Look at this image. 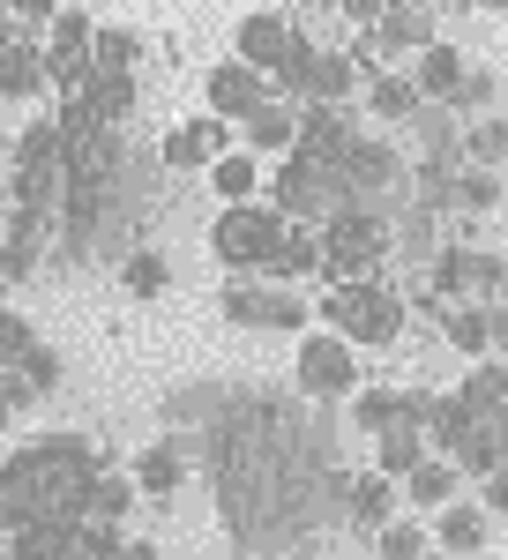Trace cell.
<instances>
[{
	"instance_id": "681fc988",
	"label": "cell",
	"mask_w": 508,
	"mask_h": 560,
	"mask_svg": "<svg viewBox=\"0 0 508 560\" xmlns=\"http://www.w3.org/2000/svg\"><path fill=\"white\" fill-rule=\"evenodd\" d=\"M337 8L359 23V31H374V23H381V0H337Z\"/></svg>"
},
{
	"instance_id": "484cf974",
	"label": "cell",
	"mask_w": 508,
	"mask_h": 560,
	"mask_svg": "<svg viewBox=\"0 0 508 560\" xmlns=\"http://www.w3.org/2000/svg\"><path fill=\"white\" fill-rule=\"evenodd\" d=\"M457 158L494 173V165L508 158V120H501V113H478V120H464V135H457Z\"/></svg>"
},
{
	"instance_id": "11a10c76",
	"label": "cell",
	"mask_w": 508,
	"mask_h": 560,
	"mask_svg": "<svg viewBox=\"0 0 508 560\" xmlns=\"http://www.w3.org/2000/svg\"><path fill=\"white\" fill-rule=\"evenodd\" d=\"M478 8H494V15H508V0H478Z\"/></svg>"
},
{
	"instance_id": "3957f363",
	"label": "cell",
	"mask_w": 508,
	"mask_h": 560,
	"mask_svg": "<svg viewBox=\"0 0 508 560\" xmlns=\"http://www.w3.org/2000/svg\"><path fill=\"white\" fill-rule=\"evenodd\" d=\"M381 261H389V217L344 202V210L322 224V284H337V277H374Z\"/></svg>"
},
{
	"instance_id": "5b68a950",
	"label": "cell",
	"mask_w": 508,
	"mask_h": 560,
	"mask_svg": "<svg viewBox=\"0 0 508 560\" xmlns=\"http://www.w3.org/2000/svg\"><path fill=\"white\" fill-rule=\"evenodd\" d=\"M292 382L307 404H344L351 388H359V351L344 345L337 329H314V337H299L292 351Z\"/></svg>"
},
{
	"instance_id": "603a6c76",
	"label": "cell",
	"mask_w": 508,
	"mask_h": 560,
	"mask_svg": "<svg viewBox=\"0 0 508 560\" xmlns=\"http://www.w3.org/2000/svg\"><path fill=\"white\" fill-rule=\"evenodd\" d=\"M344 516L359 523V530H381V523L396 516V478L359 471V478H351V493H344Z\"/></svg>"
},
{
	"instance_id": "ba28073f",
	"label": "cell",
	"mask_w": 508,
	"mask_h": 560,
	"mask_svg": "<svg viewBox=\"0 0 508 560\" xmlns=\"http://www.w3.org/2000/svg\"><path fill=\"white\" fill-rule=\"evenodd\" d=\"M232 404H240V388H224V382H187V388H172L165 404V433H217L224 419H232Z\"/></svg>"
},
{
	"instance_id": "ee69618b",
	"label": "cell",
	"mask_w": 508,
	"mask_h": 560,
	"mask_svg": "<svg viewBox=\"0 0 508 560\" xmlns=\"http://www.w3.org/2000/svg\"><path fill=\"white\" fill-rule=\"evenodd\" d=\"M478 509H486V516H508V471L478 478Z\"/></svg>"
},
{
	"instance_id": "ab89813d",
	"label": "cell",
	"mask_w": 508,
	"mask_h": 560,
	"mask_svg": "<svg viewBox=\"0 0 508 560\" xmlns=\"http://www.w3.org/2000/svg\"><path fill=\"white\" fill-rule=\"evenodd\" d=\"M60 150H68V142H60V128H53V120H31V128H23V142H15V165H45V158H60Z\"/></svg>"
},
{
	"instance_id": "1f68e13d",
	"label": "cell",
	"mask_w": 508,
	"mask_h": 560,
	"mask_svg": "<svg viewBox=\"0 0 508 560\" xmlns=\"http://www.w3.org/2000/svg\"><path fill=\"white\" fill-rule=\"evenodd\" d=\"M404 419V388H351V427L359 433H381V427H396Z\"/></svg>"
},
{
	"instance_id": "9f6ffc18",
	"label": "cell",
	"mask_w": 508,
	"mask_h": 560,
	"mask_svg": "<svg viewBox=\"0 0 508 560\" xmlns=\"http://www.w3.org/2000/svg\"><path fill=\"white\" fill-rule=\"evenodd\" d=\"M494 306H508V284H501V300H494Z\"/></svg>"
},
{
	"instance_id": "52a82bcc",
	"label": "cell",
	"mask_w": 508,
	"mask_h": 560,
	"mask_svg": "<svg viewBox=\"0 0 508 560\" xmlns=\"http://www.w3.org/2000/svg\"><path fill=\"white\" fill-rule=\"evenodd\" d=\"M434 284H441L457 306H494L501 284H508V261L464 240V247H441V255H434Z\"/></svg>"
},
{
	"instance_id": "5bb4252c",
	"label": "cell",
	"mask_w": 508,
	"mask_h": 560,
	"mask_svg": "<svg viewBox=\"0 0 508 560\" xmlns=\"http://www.w3.org/2000/svg\"><path fill=\"white\" fill-rule=\"evenodd\" d=\"M292 38H299V23H285V15H269V8H262V15H247V23L232 31V60H247V68L269 75V68L292 52Z\"/></svg>"
},
{
	"instance_id": "6f0895ef",
	"label": "cell",
	"mask_w": 508,
	"mask_h": 560,
	"mask_svg": "<svg viewBox=\"0 0 508 560\" xmlns=\"http://www.w3.org/2000/svg\"><path fill=\"white\" fill-rule=\"evenodd\" d=\"M0 300H8V277H0Z\"/></svg>"
},
{
	"instance_id": "f35d334b",
	"label": "cell",
	"mask_w": 508,
	"mask_h": 560,
	"mask_svg": "<svg viewBox=\"0 0 508 560\" xmlns=\"http://www.w3.org/2000/svg\"><path fill=\"white\" fill-rule=\"evenodd\" d=\"M441 337H449V345L464 351V359H486V306H449Z\"/></svg>"
},
{
	"instance_id": "d6986e66",
	"label": "cell",
	"mask_w": 508,
	"mask_h": 560,
	"mask_svg": "<svg viewBox=\"0 0 508 560\" xmlns=\"http://www.w3.org/2000/svg\"><path fill=\"white\" fill-rule=\"evenodd\" d=\"M292 135H299V105L292 97H262V105L247 113V150L254 158H285Z\"/></svg>"
},
{
	"instance_id": "2e32d148",
	"label": "cell",
	"mask_w": 508,
	"mask_h": 560,
	"mask_svg": "<svg viewBox=\"0 0 508 560\" xmlns=\"http://www.w3.org/2000/svg\"><path fill=\"white\" fill-rule=\"evenodd\" d=\"M404 322H412V306L396 300L389 284H374V292H367V306L351 314L344 345H351V351H359V345H396V337H404Z\"/></svg>"
},
{
	"instance_id": "bcb514c9",
	"label": "cell",
	"mask_w": 508,
	"mask_h": 560,
	"mask_svg": "<svg viewBox=\"0 0 508 560\" xmlns=\"http://www.w3.org/2000/svg\"><path fill=\"white\" fill-rule=\"evenodd\" d=\"M486 359H508V306H486Z\"/></svg>"
},
{
	"instance_id": "60d3db41",
	"label": "cell",
	"mask_w": 508,
	"mask_h": 560,
	"mask_svg": "<svg viewBox=\"0 0 508 560\" xmlns=\"http://www.w3.org/2000/svg\"><path fill=\"white\" fill-rule=\"evenodd\" d=\"M31 345H38V329H31L15 306H0V374H8V366H15V359H23Z\"/></svg>"
},
{
	"instance_id": "b9f144b4",
	"label": "cell",
	"mask_w": 508,
	"mask_h": 560,
	"mask_svg": "<svg viewBox=\"0 0 508 560\" xmlns=\"http://www.w3.org/2000/svg\"><path fill=\"white\" fill-rule=\"evenodd\" d=\"M187 135L203 142V158H224V150H232V120H217V113H203V120H187Z\"/></svg>"
},
{
	"instance_id": "ac0fdd59",
	"label": "cell",
	"mask_w": 508,
	"mask_h": 560,
	"mask_svg": "<svg viewBox=\"0 0 508 560\" xmlns=\"http://www.w3.org/2000/svg\"><path fill=\"white\" fill-rule=\"evenodd\" d=\"M464 68H471L464 45L434 38V45H419V52H412V90H419V97H449V90L464 83Z\"/></svg>"
},
{
	"instance_id": "c3c4849f",
	"label": "cell",
	"mask_w": 508,
	"mask_h": 560,
	"mask_svg": "<svg viewBox=\"0 0 508 560\" xmlns=\"http://www.w3.org/2000/svg\"><path fill=\"white\" fill-rule=\"evenodd\" d=\"M8 8H15V23H53L60 0H8Z\"/></svg>"
},
{
	"instance_id": "4dcf8cb0",
	"label": "cell",
	"mask_w": 508,
	"mask_h": 560,
	"mask_svg": "<svg viewBox=\"0 0 508 560\" xmlns=\"http://www.w3.org/2000/svg\"><path fill=\"white\" fill-rule=\"evenodd\" d=\"M412 105H419L412 75H367V113H374V120L404 128V120H412Z\"/></svg>"
},
{
	"instance_id": "e0dca14e",
	"label": "cell",
	"mask_w": 508,
	"mask_h": 560,
	"mask_svg": "<svg viewBox=\"0 0 508 560\" xmlns=\"http://www.w3.org/2000/svg\"><path fill=\"white\" fill-rule=\"evenodd\" d=\"M262 277H277V284L322 277V224H285V240H277V255L262 261Z\"/></svg>"
},
{
	"instance_id": "74e56055",
	"label": "cell",
	"mask_w": 508,
	"mask_h": 560,
	"mask_svg": "<svg viewBox=\"0 0 508 560\" xmlns=\"http://www.w3.org/2000/svg\"><path fill=\"white\" fill-rule=\"evenodd\" d=\"M426 546H434V538H426L419 523H396V516H389L374 530V560H426Z\"/></svg>"
},
{
	"instance_id": "f5cc1de1",
	"label": "cell",
	"mask_w": 508,
	"mask_h": 560,
	"mask_svg": "<svg viewBox=\"0 0 508 560\" xmlns=\"http://www.w3.org/2000/svg\"><path fill=\"white\" fill-rule=\"evenodd\" d=\"M434 8H449V15H457V8H478V0H434Z\"/></svg>"
},
{
	"instance_id": "8d00e7d4",
	"label": "cell",
	"mask_w": 508,
	"mask_h": 560,
	"mask_svg": "<svg viewBox=\"0 0 508 560\" xmlns=\"http://www.w3.org/2000/svg\"><path fill=\"white\" fill-rule=\"evenodd\" d=\"M8 374L31 388V396H53V388H60V351H53V345H31L15 366H8Z\"/></svg>"
},
{
	"instance_id": "30bf717a",
	"label": "cell",
	"mask_w": 508,
	"mask_h": 560,
	"mask_svg": "<svg viewBox=\"0 0 508 560\" xmlns=\"http://www.w3.org/2000/svg\"><path fill=\"white\" fill-rule=\"evenodd\" d=\"M351 142H359V120H351V105H299V135H292L299 158H322V165H337Z\"/></svg>"
},
{
	"instance_id": "7402d4cb",
	"label": "cell",
	"mask_w": 508,
	"mask_h": 560,
	"mask_svg": "<svg viewBox=\"0 0 508 560\" xmlns=\"http://www.w3.org/2000/svg\"><path fill=\"white\" fill-rule=\"evenodd\" d=\"M404 486H412V509H449V501L464 493V471H457L449 456H419V464L404 471Z\"/></svg>"
},
{
	"instance_id": "cb8c5ba5",
	"label": "cell",
	"mask_w": 508,
	"mask_h": 560,
	"mask_svg": "<svg viewBox=\"0 0 508 560\" xmlns=\"http://www.w3.org/2000/svg\"><path fill=\"white\" fill-rule=\"evenodd\" d=\"M45 90V45L8 38L0 45V97H38Z\"/></svg>"
},
{
	"instance_id": "db71d44e",
	"label": "cell",
	"mask_w": 508,
	"mask_h": 560,
	"mask_svg": "<svg viewBox=\"0 0 508 560\" xmlns=\"http://www.w3.org/2000/svg\"><path fill=\"white\" fill-rule=\"evenodd\" d=\"M381 8H434V0H381Z\"/></svg>"
},
{
	"instance_id": "9a60e30c",
	"label": "cell",
	"mask_w": 508,
	"mask_h": 560,
	"mask_svg": "<svg viewBox=\"0 0 508 560\" xmlns=\"http://www.w3.org/2000/svg\"><path fill=\"white\" fill-rule=\"evenodd\" d=\"M76 105H83L97 128H120L127 113H135V68H90L83 90H76Z\"/></svg>"
},
{
	"instance_id": "7a4b0ae2",
	"label": "cell",
	"mask_w": 508,
	"mask_h": 560,
	"mask_svg": "<svg viewBox=\"0 0 508 560\" xmlns=\"http://www.w3.org/2000/svg\"><path fill=\"white\" fill-rule=\"evenodd\" d=\"M269 210H285L292 224H330V217L344 210V179H337V165L285 150V165H269Z\"/></svg>"
},
{
	"instance_id": "f907efd6",
	"label": "cell",
	"mask_w": 508,
	"mask_h": 560,
	"mask_svg": "<svg viewBox=\"0 0 508 560\" xmlns=\"http://www.w3.org/2000/svg\"><path fill=\"white\" fill-rule=\"evenodd\" d=\"M113 560H158V546H150V538H120V553Z\"/></svg>"
},
{
	"instance_id": "6da1fadb",
	"label": "cell",
	"mask_w": 508,
	"mask_h": 560,
	"mask_svg": "<svg viewBox=\"0 0 508 560\" xmlns=\"http://www.w3.org/2000/svg\"><path fill=\"white\" fill-rule=\"evenodd\" d=\"M337 179H344V202H351V210L389 217L396 202H412V158H404L396 142H374V135H359L337 158Z\"/></svg>"
},
{
	"instance_id": "8fae6325",
	"label": "cell",
	"mask_w": 508,
	"mask_h": 560,
	"mask_svg": "<svg viewBox=\"0 0 508 560\" xmlns=\"http://www.w3.org/2000/svg\"><path fill=\"white\" fill-rule=\"evenodd\" d=\"M203 97H210L217 120H247L254 105H262V97H277V90H269V75H262V68H247V60H217L210 83H203Z\"/></svg>"
},
{
	"instance_id": "7dc6e473",
	"label": "cell",
	"mask_w": 508,
	"mask_h": 560,
	"mask_svg": "<svg viewBox=\"0 0 508 560\" xmlns=\"http://www.w3.org/2000/svg\"><path fill=\"white\" fill-rule=\"evenodd\" d=\"M31 404V388L15 382V374H0V427H15V411Z\"/></svg>"
},
{
	"instance_id": "4fadbf2b",
	"label": "cell",
	"mask_w": 508,
	"mask_h": 560,
	"mask_svg": "<svg viewBox=\"0 0 508 560\" xmlns=\"http://www.w3.org/2000/svg\"><path fill=\"white\" fill-rule=\"evenodd\" d=\"M404 128H412V142H419V158H412V165H464V158H457V135H464V120H457L441 97H419Z\"/></svg>"
},
{
	"instance_id": "9c48e42d",
	"label": "cell",
	"mask_w": 508,
	"mask_h": 560,
	"mask_svg": "<svg viewBox=\"0 0 508 560\" xmlns=\"http://www.w3.org/2000/svg\"><path fill=\"white\" fill-rule=\"evenodd\" d=\"M203 464V441L195 433H165V441H150L142 456H135V493H172V486H187V471Z\"/></svg>"
},
{
	"instance_id": "277c9868",
	"label": "cell",
	"mask_w": 508,
	"mask_h": 560,
	"mask_svg": "<svg viewBox=\"0 0 508 560\" xmlns=\"http://www.w3.org/2000/svg\"><path fill=\"white\" fill-rule=\"evenodd\" d=\"M285 224H292V217L269 210V202H224V217L210 224V247H217L224 269H254V277H262V261L277 255Z\"/></svg>"
},
{
	"instance_id": "d6a6232c",
	"label": "cell",
	"mask_w": 508,
	"mask_h": 560,
	"mask_svg": "<svg viewBox=\"0 0 508 560\" xmlns=\"http://www.w3.org/2000/svg\"><path fill=\"white\" fill-rule=\"evenodd\" d=\"M135 60H142V31H127V23L90 31V68H135Z\"/></svg>"
},
{
	"instance_id": "83f0119b",
	"label": "cell",
	"mask_w": 508,
	"mask_h": 560,
	"mask_svg": "<svg viewBox=\"0 0 508 560\" xmlns=\"http://www.w3.org/2000/svg\"><path fill=\"white\" fill-rule=\"evenodd\" d=\"M210 187H217V202H254L262 158H254V150H224V158H210Z\"/></svg>"
},
{
	"instance_id": "816d5d0a",
	"label": "cell",
	"mask_w": 508,
	"mask_h": 560,
	"mask_svg": "<svg viewBox=\"0 0 508 560\" xmlns=\"http://www.w3.org/2000/svg\"><path fill=\"white\" fill-rule=\"evenodd\" d=\"M15 38V8H8V0H0V45Z\"/></svg>"
},
{
	"instance_id": "f1b7e54d",
	"label": "cell",
	"mask_w": 508,
	"mask_h": 560,
	"mask_svg": "<svg viewBox=\"0 0 508 560\" xmlns=\"http://www.w3.org/2000/svg\"><path fill=\"white\" fill-rule=\"evenodd\" d=\"M90 31H97V23H90L83 8H68V0H60V8H53V23H45V60H83Z\"/></svg>"
},
{
	"instance_id": "d590c367",
	"label": "cell",
	"mask_w": 508,
	"mask_h": 560,
	"mask_svg": "<svg viewBox=\"0 0 508 560\" xmlns=\"http://www.w3.org/2000/svg\"><path fill=\"white\" fill-rule=\"evenodd\" d=\"M113 553H120V523L76 516V530H68V560H113Z\"/></svg>"
},
{
	"instance_id": "680465c9",
	"label": "cell",
	"mask_w": 508,
	"mask_h": 560,
	"mask_svg": "<svg viewBox=\"0 0 508 560\" xmlns=\"http://www.w3.org/2000/svg\"><path fill=\"white\" fill-rule=\"evenodd\" d=\"M0 538H8V530H0Z\"/></svg>"
},
{
	"instance_id": "d4e9b609",
	"label": "cell",
	"mask_w": 508,
	"mask_h": 560,
	"mask_svg": "<svg viewBox=\"0 0 508 560\" xmlns=\"http://www.w3.org/2000/svg\"><path fill=\"white\" fill-rule=\"evenodd\" d=\"M419 456H426V433L412 427V419H396V427L374 433V471H381V478H404Z\"/></svg>"
},
{
	"instance_id": "f546056e",
	"label": "cell",
	"mask_w": 508,
	"mask_h": 560,
	"mask_svg": "<svg viewBox=\"0 0 508 560\" xmlns=\"http://www.w3.org/2000/svg\"><path fill=\"white\" fill-rule=\"evenodd\" d=\"M120 284H127V300H165L172 292V261L158 255V247H135V255L120 261Z\"/></svg>"
},
{
	"instance_id": "44dd1931",
	"label": "cell",
	"mask_w": 508,
	"mask_h": 560,
	"mask_svg": "<svg viewBox=\"0 0 508 560\" xmlns=\"http://www.w3.org/2000/svg\"><path fill=\"white\" fill-rule=\"evenodd\" d=\"M441 553H478L486 546V509H471L464 493L449 501V509H434V530H426Z\"/></svg>"
},
{
	"instance_id": "836d02e7",
	"label": "cell",
	"mask_w": 508,
	"mask_h": 560,
	"mask_svg": "<svg viewBox=\"0 0 508 560\" xmlns=\"http://www.w3.org/2000/svg\"><path fill=\"white\" fill-rule=\"evenodd\" d=\"M494 97H501V75H494V68H464V83L449 90L441 105H449L457 120H478V113H494Z\"/></svg>"
},
{
	"instance_id": "7c38bea8",
	"label": "cell",
	"mask_w": 508,
	"mask_h": 560,
	"mask_svg": "<svg viewBox=\"0 0 508 560\" xmlns=\"http://www.w3.org/2000/svg\"><path fill=\"white\" fill-rule=\"evenodd\" d=\"M367 83L359 75V60L337 52V45H314V60H307V75H299V105H351V90Z\"/></svg>"
},
{
	"instance_id": "ffe728a7",
	"label": "cell",
	"mask_w": 508,
	"mask_h": 560,
	"mask_svg": "<svg viewBox=\"0 0 508 560\" xmlns=\"http://www.w3.org/2000/svg\"><path fill=\"white\" fill-rule=\"evenodd\" d=\"M501 396H508V359H471V374H464V388L449 396L464 419H494L501 411Z\"/></svg>"
},
{
	"instance_id": "e575fe53",
	"label": "cell",
	"mask_w": 508,
	"mask_h": 560,
	"mask_svg": "<svg viewBox=\"0 0 508 560\" xmlns=\"http://www.w3.org/2000/svg\"><path fill=\"white\" fill-rule=\"evenodd\" d=\"M494 202H501V173H486V165H457L449 210H494Z\"/></svg>"
},
{
	"instance_id": "7bdbcfd3",
	"label": "cell",
	"mask_w": 508,
	"mask_h": 560,
	"mask_svg": "<svg viewBox=\"0 0 508 560\" xmlns=\"http://www.w3.org/2000/svg\"><path fill=\"white\" fill-rule=\"evenodd\" d=\"M165 165H172V173H187V165H203V173H210V158H203V142H195L187 128H172V135H165Z\"/></svg>"
},
{
	"instance_id": "8992f818",
	"label": "cell",
	"mask_w": 508,
	"mask_h": 560,
	"mask_svg": "<svg viewBox=\"0 0 508 560\" xmlns=\"http://www.w3.org/2000/svg\"><path fill=\"white\" fill-rule=\"evenodd\" d=\"M217 306H224V322H240V329H307V292L299 284H277V277H247V284H224L217 292Z\"/></svg>"
},
{
	"instance_id": "f6af8a7d",
	"label": "cell",
	"mask_w": 508,
	"mask_h": 560,
	"mask_svg": "<svg viewBox=\"0 0 508 560\" xmlns=\"http://www.w3.org/2000/svg\"><path fill=\"white\" fill-rule=\"evenodd\" d=\"M412 306H419V314H434V322H449V292H441V284H434V277H426V284H412Z\"/></svg>"
},
{
	"instance_id": "4316f807",
	"label": "cell",
	"mask_w": 508,
	"mask_h": 560,
	"mask_svg": "<svg viewBox=\"0 0 508 560\" xmlns=\"http://www.w3.org/2000/svg\"><path fill=\"white\" fill-rule=\"evenodd\" d=\"M127 501H135V478H120V471H90L83 501H76V516H90V523H120V516H127Z\"/></svg>"
}]
</instances>
